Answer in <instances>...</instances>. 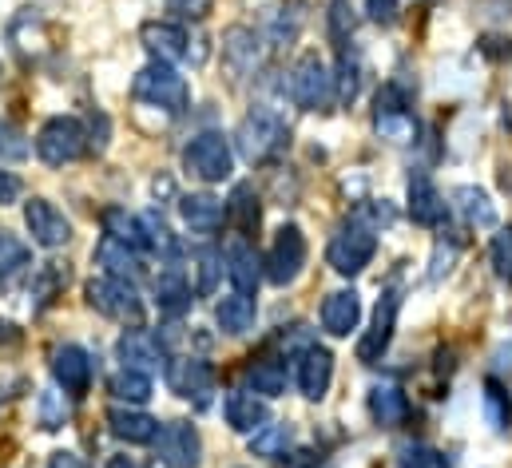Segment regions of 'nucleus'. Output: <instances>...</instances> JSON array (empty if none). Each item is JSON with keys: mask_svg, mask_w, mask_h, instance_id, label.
<instances>
[{"mask_svg": "<svg viewBox=\"0 0 512 468\" xmlns=\"http://www.w3.org/2000/svg\"><path fill=\"white\" fill-rule=\"evenodd\" d=\"M235 147H239V155H243L251 167L278 163V159L290 151V127H286L282 116H274V112H266V108H255L251 116L239 123Z\"/></svg>", "mask_w": 512, "mask_h": 468, "instance_id": "nucleus-1", "label": "nucleus"}, {"mask_svg": "<svg viewBox=\"0 0 512 468\" xmlns=\"http://www.w3.org/2000/svg\"><path fill=\"white\" fill-rule=\"evenodd\" d=\"M286 96L302 108V112H330L338 104L334 92V72L326 68V60L318 52H302L286 76Z\"/></svg>", "mask_w": 512, "mask_h": 468, "instance_id": "nucleus-2", "label": "nucleus"}, {"mask_svg": "<svg viewBox=\"0 0 512 468\" xmlns=\"http://www.w3.org/2000/svg\"><path fill=\"white\" fill-rule=\"evenodd\" d=\"M131 96H135L139 104H147V108L167 112V116H179V112L191 104L187 80H183L171 64H163V60H151V64L131 80Z\"/></svg>", "mask_w": 512, "mask_h": 468, "instance_id": "nucleus-3", "label": "nucleus"}, {"mask_svg": "<svg viewBox=\"0 0 512 468\" xmlns=\"http://www.w3.org/2000/svg\"><path fill=\"white\" fill-rule=\"evenodd\" d=\"M84 294H88V306H92L96 314H104L108 322H120V326H128V330H143L147 310H143V298H139L135 282L100 274V278H92V282L84 286Z\"/></svg>", "mask_w": 512, "mask_h": 468, "instance_id": "nucleus-4", "label": "nucleus"}, {"mask_svg": "<svg viewBox=\"0 0 512 468\" xmlns=\"http://www.w3.org/2000/svg\"><path fill=\"white\" fill-rule=\"evenodd\" d=\"M374 254H378V231L366 227V223H358V219L346 223V227H338V234H334L330 246H326V262H330V270L342 274V278L362 274V270L374 262Z\"/></svg>", "mask_w": 512, "mask_h": 468, "instance_id": "nucleus-5", "label": "nucleus"}, {"mask_svg": "<svg viewBox=\"0 0 512 468\" xmlns=\"http://www.w3.org/2000/svg\"><path fill=\"white\" fill-rule=\"evenodd\" d=\"M183 171L199 183H223L235 171V151L219 131H203L183 147Z\"/></svg>", "mask_w": 512, "mask_h": 468, "instance_id": "nucleus-6", "label": "nucleus"}, {"mask_svg": "<svg viewBox=\"0 0 512 468\" xmlns=\"http://www.w3.org/2000/svg\"><path fill=\"white\" fill-rule=\"evenodd\" d=\"M84 151H88V131H84L80 119H72V116H52L40 127V135H36V155H40L48 167L76 163Z\"/></svg>", "mask_w": 512, "mask_h": 468, "instance_id": "nucleus-7", "label": "nucleus"}, {"mask_svg": "<svg viewBox=\"0 0 512 468\" xmlns=\"http://www.w3.org/2000/svg\"><path fill=\"white\" fill-rule=\"evenodd\" d=\"M306 254H310V250H306V234L298 231L294 223H286V227L274 231L270 254L262 258V274H266L274 286H290V282L302 274Z\"/></svg>", "mask_w": 512, "mask_h": 468, "instance_id": "nucleus-8", "label": "nucleus"}, {"mask_svg": "<svg viewBox=\"0 0 512 468\" xmlns=\"http://www.w3.org/2000/svg\"><path fill=\"white\" fill-rule=\"evenodd\" d=\"M163 373H167V385L171 393L195 401V405H211V393H215V369L199 357H167L163 361Z\"/></svg>", "mask_w": 512, "mask_h": 468, "instance_id": "nucleus-9", "label": "nucleus"}, {"mask_svg": "<svg viewBox=\"0 0 512 468\" xmlns=\"http://www.w3.org/2000/svg\"><path fill=\"white\" fill-rule=\"evenodd\" d=\"M155 453L167 468H199L203 461V441H199V429L187 425V421H167L159 425L155 433Z\"/></svg>", "mask_w": 512, "mask_h": 468, "instance_id": "nucleus-10", "label": "nucleus"}, {"mask_svg": "<svg viewBox=\"0 0 512 468\" xmlns=\"http://www.w3.org/2000/svg\"><path fill=\"white\" fill-rule=\"evenodd\" d=\"M397 310H401V286H385L382 298H378V310H374V322H370V330H366L362 342H358V361H366V365L382 361V353L389 350V342H393Z\"/></svg>", "mask_w": 512, "mask_h": 468, "instance_id": "nucleus-11", "label": "nucleus"}, {"mask_svg": "<svg viewBox=\"0 0 512 468\" xmlns=\"http://www.w3.org/2000/svg\"><path fill=\"white\" fill-rule=\"evenodd\" d=\"M48 365H52L56 385L68 397H84L92 389V353L84 350V346H72V342L56 346V350L48 353Z\"/></svg>", "mask_w": 512, "mask_h": 468, "instance_id": "nucleus-12", "label": "nucleus"}, {"mask_svg": "<svg viewBox=\"0 0 512 468\" xmlns=\"http://www.w3.org/2000/svg\"><path fill=\"white\" fill-rule=\"evenodd\" d=\"M24 227L32 234L36 246L44 250H60L68 238H72V223L64 219V211L48 199H28L24 203Z\"/></svg>", "mask_w": 512, "mask_h": 468, "instance_id": "nucleus-13", "label": "nucleus"}, {"mask_svg": "<svg viewBox=\"0 0 512 468\" xmlns=\"http://www.w3.org/2000/svg\"><path fill=\"white\" fill-rule=\"evenodd\" d=\"M405 211L417 227H441L445 215H449V203L441 199V191L433 187V179L425 175H413L409 187H405Z\"/></svg>", "mask_w": 512, "mask_h": 468, "instance_id": "nucleus-14", "label": "nucleus"}, {"mask_svg": "<svg viewBox=\"0 0 512 468\" xmlns=\"http://www.w3.org/2000/svg\"><path fill=\"white\" fill-rule=\"evenodd\" d=\"M330 381H334V353L322 350V346H306L298 353V389H302V397L322 401L330 393Z\"/></svg>", "mask_w": 512, "mask_h": 468, "instance_id": "nucleus-15", "label": "nucleus"}, {"mask_svg": "<svg viewBox=\"0 0 512 468\" xmlns=\"http://www.w3.org/2000/svg\"><path fill=\"white\" fill-rule=\"evenodd\" d=\"M223 60H227V68L235 76H255L258 64H262V40H258L255 28H247V24L227 28V36H223Z\"/></svg>", "mask_w": 512, "mask_h": 468, "instance_id": "nucleus-16", "label": "nucleus"}, {"mask_svg": "<svg viewBox=\"0 0 512 468\" xmlns=\"http://www.w3.org/2000/svg\"><path fill=\"white\" fill-rule=\"evenodd\" d=\"M362 322V298L358 290H334L326 302H322V330L330 338H350Z\"/></svg>", "mask_w": 512, "mask_h": 468, "instance_id": "nucleus-17", "label": "nucleus"}, {"mask_svg": "<svg viewBox=\"0 0 512 468\" xmlns=\"http://www.w3.org/2000/svg\"><path fill=\"white\" fill-rule=\"evenodd\" d=\"M139 36H143V48H147L155 60H163V64H175V60L187 56V32H183V24L147 20V24L139 28Z\"/></svg>", "mask_w": 512, "mask_h": 468, "instance_id": "nucleus-18", "label": "nucleus"}, {"mask_svg": "<svg viewBox=\"0 0 512 468\" xmlns=\"http://www.w3.org/2000/svg\"><path fill=\"white\" fill-rule=\"evenodd\" d=\"M108 429L112 437L128 441V445H151L159 433V421L151 413H143L139 405H112L108 409Z\"/></svg>", "mask_w": 512, "mask_h": 468, "instance_id": "nucleus-19", "label": "nucleus"}, {"mask_svg": "<svg viewBox=\"0 0 512 468\" xmlns=\"http://www.w3.org/2000/svg\"><path fill=\"white\" fill-rule=\"evenodd\" d=\"M223 262H227V274H231L235 290H239V294H255L258 282H262V258H258L255 246H251L247 238H239V242H227V250H223Z\"/></svg>", "mask_w": 512, "mask_h": 468, "instance_id": "nucleus-20", "label": "nucleus"}, {"mask_svg": "<svg viewBox=\"0 0 512 468\" xmlns=\"http://www.w3.org/2000/svg\"><path fill=\"white\" fill-rule=\"evenodd\" d=\"M179 215H183V223L195 234H215L223 227V219H227V203L207 195V191H195V195L179 199Z\"/></svg>", "mask_w": 512, "mask_h": 468, "instance_id": "nucleus-21", "label": "nucleus"}, {"mask_svg": "<svg viewBox=\"0 0 512 468\" xmlns=\"http://www.w3.org/2000/svg\"><path fill=\"white\" fill-rule=\"evenodd\" d=\"M223 413H227V425H231L235 433H258V429L266 425V417H270L266 401L255 397L251 389H231V393L223 397Z\"/></svg>", "mask_w": 512, "mask_h": 468, "instance_id": "nucleus-22", "label": "nucleus"}, {"mask_svg": "<svg viewBox=\"0 0 512 468\" xmlns=\"http://www.w3.org/2000/svg\"><path fill=\"white\" fill-rule=\"evenodd\" d=\"M120 361H124V369H139V373H155V369H163V346L151 338V334H143V330H128L124 338H120Z\"/></svg>", "mask_w": 512, "mask_h": 468, "instance_id": "nucleus-23", "label": "nucleus"}, {"mask_svg": "<svg viewBox=\"0 0 512 468\" xmlns=\"http://www.w3.org/2000/svg\"><path fill=\"white\" fill-rule=\"evenodd\" d=\"M96 262L104 266V274L108 278H124V282H135L139 274H143V258H139V250H131L124 242H116V238H100V246H96Z\"/></svg>", "mask_w": 512, "mask_h": 468, "instance_id": "nucleus-24", "label": "nucleus"}, {"mask_svg": "<svg viewBox=\"0 0 512 468\" xmlns=\"http://www.w3.org/2000/svg\"><path fill=\"white\" fill-rule=\"evenodd\" d=\"M370 417L378 429H401L409 417V397L397 385H374L370 389Z\"/></svg>", "mask_w": 512, "mask_h": 468, "instance_id": "nucleus-25", "label": "nucleus"}, {"mask_svg": "<svg viewBox=\"0 0 512 468\" xmlns=\"http://www.w3.org/2000/svg\"><path fill=\"white\" fill-rule=\"evenodd\" d=\"M195 290H191V282L175 270V266H167V270H159V278H155V302H159V310L163 314H171V318H179V314H187L191 310V298Z\"/></svg>", "mask_w": 512, "mask_h": 468, "instance_id": "nucleus-26", "label": "nucleus"}, {"mask_svg": "<svg viewBox=\"0 0 512 468\" xmlns=\"http://www.w3.org/2000/svg\"><path fill=\"white\" fill-rule=\"evenodd\" d=\"M100 223H104V234H108V238L124 242V246L139 250V254L151 246V238H147V223H143V219H135V215L124 211V207H108V211L100 215Z\"/></svg>", "mask_w": 512, "mask_h": 468, "instance_id": "nucleus-27", "label": "nucleus"}, {"mask_svg": "<svg viewBox=\"0 0 512 468\" xmlns=\"http://www.w3.org/2000/svg\"><path fill=\"white\" fill-rule=\"evenodd\" d=\"M215 322H219V330L223 334H251L255 330V298L251 294H227L219 306H215Z\"/></svg>", "mask_w": 512, "mask_h": 468, "instance_id": "nucleus-28", "label": "nucleus"}, {"mask_svg": "<svg viewBox=\"0 0 512 468\" xmlns=\"http://www.w3.org/2000/svg\"><path fill=\"white\" fill-rule=\"evenodd\" d=\"M227 219H231V227L243 234V238H251V234L258 231V223H262V203H258L251 183H235V191H231V199H227Z\"/></svg>", "mask_w": 512, "mask_h": 468, "instance_id": "nucleus-29", "label": "nucleus"}, {"mask_svg": "<svg viewBox=\"0 0 512 468\" xmlns=\"http://www.w3.org/2000/svg\"><path fill=\"white\" fill-rule=\"evenodd\" d=\"M453 207H457V215L469 223V227H497V207H493V199L481 191V187H457L453 191Z\"/></svg>", "mask_w": 512, "mask_h": 468, "instance_id": "nucleus-30", "label": "nucleus"}, {"mask_svg": "<svg viewBox=\"0 0 512 468\" xmlns=\"http://www.w3.org/2000/svg\"><path fill=\"white\" fill-rule=\"evenodd\" d=\"M286 361L282 357H258L247 369V385L251 393H262V397H282L286 393Z\"/></svg>", "mask_w": 512, "mask_h": 468, "instance_id": "nucleus-31", "label": "nucleus"}, {"mask_svg": "<svg viewBox=\"0 0 512 468\" xmlns=\"http://www.w3.org/2000/svg\"><path fill=\"white\" fill-rule=\"evenodd\" d=\"M28 270H32V250H28V242H20L16 234L0 231V286L20 282Z\"/></svg>", "mask_w": 512, "mask_h": 468, "instance_id": "nucleus-32", "label": "nucleus"}, {"mask_svg": "<svg viewBox=\"0 0 512 468\" xmlns=\"http://www.w3.org/2000/svg\"><path fill=\"white\" fill-rule=\"evenodd\" d=\"M358 88H362V56L342 48V60H338V72H334L338 104H354L358 100Z\"/></svg>", "mask_w": 512, "mask_h": 468, "instance_id": "nucleus-33", "label": "nucleus"}, {"mask_svg": "<svg viewBox=\"0 0 512 468\" xmlns=\"http://www.w3.org/2000/svg\"><path fill=\"white\" fill-rule=\"evenodd\" d=\"M112 397H116L120 405H143V401L151 397V377L139 373V369H120V373L112 377Z\"/></svg>", "mask_w": 512, "mask_h": 468, "instance_id": "nucleus-34", "label": "nucleus"}, {"mask_svg": "<svg viewBox=\"0 0 512 468\" xmlns=\"http://www.w3.org/2000/svg\"><path fill=\"white\" fill-rule=\"evenodd\" d=\"M290 441H294V429L290 425H262L255 437H251V453L278 461V457H286Z\"/></svg>", "mask_w": 512, "mask_h": 468, "instance_id": "nucleus-35", "label": "nucleus"}, {"mask_svg": "<svg viewBox=\"0 0 512 468\" xmlns=\"http://www.w3.org/2000/svg\"><path fill=\"white\" fill-rule=\"evenodd\" d=\"M191 262H195V274H199L195 294H199V298H211V294H215V286H219V274H223V254H219V250H211V246H203V250H195V254H191Z\"/></svg>", "mask_w": 512, "mask_h": 468, "instance_id": "nucleus-36", "label": "nucleus"}, {"mask_svg": "<svg viewBox=\"0 0 512 468\" xmlns=\"http://www.w3.org/2000/svg\"><path fill=\"white\" fill-rule=\"evenodd\" d=\"M485 417H489V425H493L497 433H505L512 421V397L497 377L485 381Z\"/></svg>", "mask_w": 512, "mask_h": 468, "instance_id": "nucleus-37", "label": "nucleus"}, {"mask_svg": "<svg viewBox=\"0 0 512 468\" xmlns=\"http://www.w3.org/2000/svg\"><path fill=\"white\" fill-rule=\"evenodd\" d=\"M374 131L389 143H413L417 139V119L409 112H374Z\"/></svg>", "mask_w": 512, "mask_h": 468, "instance_id": "nucleus-38", "label": "nucleus"}, {"mask_svg": "<svg viewBox=\"0 0 512 468\" xmlns=\"http://www.w3.org/2000/svg\"><path fill=\"white\" fill-rule=\"evenodd\" d=\"M68 286V266H60V262H48V266H40V274L32 278V294L40 298V306H48L60 290Z\"/></svg>", "mask_w": 512, "mask_h": 468, "instance_id": "nucleus-39", "label": "nucleus"}, {"mask_svg": "<svg viewBox=\"0 0 512 468\" xmlns=\"http://www.w3.org/2000/svg\"><path fill=\"white\" fill-rule=\"evenodd\" d=\"M326 24H330V40H334L338 48H346L350 36H354V24H358L354 4H350V0H330V16H326Z\"/></svg>", "mask_w": 512, "mask_h": 468, "instance_id": "nucleus-40", "label": "nucleus"}, {"mask_svg": "<svg viewBox=\"0 0 512 468\" xmlns=\"http://www.w3.org/2000/svg\"><path fill=\"white\" fill-rule=\"evenodd\" d=\"M489 262H493V274L512 286V227H505V231L493 238V246H489Z\"/></svg>", "mask_w": 512, "mask_h": 468, "instance_id": "nucleus-41", "label": "nucleus"}, {"mask_svg": "<svg viewBox=\"0 0 512 468\" xmlns=\"http://www.w3.org/2000/svg\"><path fill=\"white\" fill-rule=\"evenodd\" d=\"M397 465L401 468H449V457L437 453V449H429V445H405Z\"/></svg>", "mask_w": 512, "mask_h": 468, "instance_id": "nucleus-42", "label": "nucleus"}, {"mask_svg": "<svg viewBox=\"0 0 512 468\" xmlns=\"http://www.w3.org/2000/svg\"><path fill=\"white\" fill-rule=\"evenodd\" d=\"M20 159H28V139L16 127L0 123V163H20Z\"/></svg>", "mask_w": 512, "mask_h": 468, "instance_id": "nucleus-43", "label": "nucleus"}, {"mask_svg": "<svg viewBox=\"0 0 512 468\" xmlns=\"http://www.w3.org/2000/svg\"><path fill=\"white\" fill-rule=\"evenodd\" d=\"M374 112H409V92L401 84H382L374 96Z\"/></svg>", "mask_w": 512, "mask_h": 468, "instance_id": "nucleus-44", "label": "nucleus"}, {"mask_svg": "<svg viewBox=\"0 0 512 468\" xmlns=\"http://www.w3.org/2000/svg\"><path fill=\"white\" fill-rule=\"evenodd\" d=\"M477 48H481V56H485V60H493V64H505V60H512V40H509V36L489 32V36H481V40H477Z\"/></svg>", "mask_w": 512, "mask_h": 468, "instance_id": "nucleus-45", "label": "nucleus"}, {"mask_svg": "<svg viewBox=\"0 0 512 468\" xmlns=\"http://www.w3.org/2000/svg\"><path fill=\"white\" fill-rule=\"evenodd\" d=\"M163 4H167V12H175L183 20H207L215 8V0H163Z\"/></svg>", "mask_w": 512, "mask_h": 468, "instance_id": "nucleus-46", "label": "nucleus"}, {"mask_svg": "<svg viewBox=\"0 0 512 468\" xmlns=\"http://www.w3.org/2000/svg\"><path fill=\"white\" fill-rule=\"evenodd\" d=\"M457 250H461V242H449V246H445V238L437 242V250H433V270H429V278H433V282H441V274H449V270H453Z\"/></svg>", "mask_w": 512, "mask_h": 468, "instance_id": "nucleus-47", "label": "nucleus"}, {"mask_svg": "<svg viewBox=\"0 0 512 468\" xmlns=\"http://www.w3.org/2000/svg\"><path fill=\"white\" fill-rule=\"evenodd\" d=\"M56 401H60L56 393H44L40 397V421H44V429H60L64 425V405L56 409Z\"/></svg>", "mask_w": 512, "mask_h": 468, "instance_id": "nucleus-48", "label": "nucleus"}, {"mask_svg": "<svg viewBox=\"0 0 512 468\" xmlns=\"http://www.w3.org/2000/svg\"><path fill=\"white\" fill-rule=\"evenodd\" d=\"M366 12H370V20L374 24H393L397 20V0H366Z\"/></svg>", "mask_w": 512, "mask_h": 468, "instance_id": "nucleus-49", "label": "nucleus"}, {"mask_svg": "<svg viewBox=\"0 0 512 468\" xmlns=\"http://www.w3.org/2000/svg\"><path fill=\"white\" fill-rule=\"evenodd\" d=\"M20 191H24V183H20L16 175H8V171H0V207H8V203H16V199H20Z\"/></svg>", "mask_w": 512, "mask_h": 468, "instance_id": "nucleus-50", "label": "nucleus"}, {"mask_svg": "<svg viewBox=\"0 0 512 468\" xmlns=\"http://www.w3.org/2000/svg\"><path fill=\"white\" fill-rule=\"evenodd\" d=\"M48 468H88L76 453H52V461H48Z\"/></svg>", "mask_w": 512, "mask_h": 468, "instance_id": "nucleus-51", "label": "nucleus"}, {"mask_svg": "<svg viewBox=\"0 0 512 468\" xmlns=\"http://www.w3.org/2000/svg\"><path fill=\"white\" fill-rule=\"evenodd\" d=\"M108 468H147V465H143L139 457H128V453H120V457H112V461H108Z\"/></svg>", "mask_w": 512, "mask_h": 468, "instance_id": "nucleus-52", "label": "nucleus"}, {"mask_svg": "<svg viewBox=\"0 0 512 468\" xmlns=\"http://www.w3.org/2000/svg\"><path fill=\"white\" fill-rule=\"evenodd\" d=\"M298 468H330V465H318V461H306V465H298Z\"/></svg>", "mask_w": 512, "mask_h": 468, "instance_id": "nucleus-53", "label": "nucleus"}]
</instances>
